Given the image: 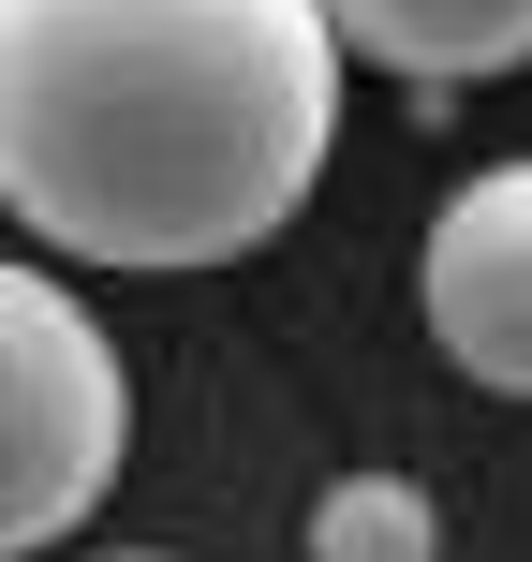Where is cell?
<instances>
[{"label":"cell","instance_id":"cell-6","mask_svg":"<svg viewBox=\"0 0 532 562\" xmlns=\"http://www.w3.org/2000/svg\"><path fill=\"white\" fill-rule=\"evenodd\" d=\"M104 562H163V548H104Z\"/></svg>","mask_w":532,"mask_h":562},{"label":"cell","instance_id":"cell-3","mask_svg":"<svg viewBox=\"0 0 532 562\" xmlns=\"http://www.w3.org/2000/svg\"><path fill=\"white\" fill-rule=\"evenodd\" d=\"M415 296H429V340H444L459 385L532 400V164H488L429 207Z\"/></svg>","mask_w":532,"mask_h":562},{"label":"cell","instance_id":"cell-1","mask_svg":"<svg viewBox=\"0 0 532 562\" xmlns=\"http://www.w3.org/2000/svg\"><path fill=\"white\" fill-rule=\"evenodd\" d=\"M326 0H0V207L59 267H237L340 148Z\"/></svg>","mask_w":532,"mask_h":562},{"label":"cell","instance_id":"cell-2","mask_svg":"<svg viewBox=\"0 0 532 562\" xmlns=\"http://www.w3.org/2000/svg\"><path fill=\"white\" fill-rule=\"evenodd\" d=\"M118 445H134V385H118L104 311L0 252V562L89 533L118 488Z\"/></svg>","mask_w":532,"mask_h":562},{"label":"cell","instance_id":"cell-4","mask_svg":"<svg viewBox=\"0 0 532 562\" xmlns=\"http://www.w3.org/2000/svg\"><path fill=\"white\" fill-rule=\"evenodd\" d=\"M340 45L370 75H399L415 104H459L488 75H532V0H326Z\"/></svg>","mask_w":532,"mask_h":562},{"label":"cell","instance_id":"cell-5","mask_svg":"<svg viewBox=\"0 0 532 562\" xmlns=\"http://www.w3.org/2000/svg\"><path fill=\"white\" fill-rule=\"evenodd\" d=\"M310 562H444V518H429L415 474H326L310 488Z\"/></svg>","mask_w":532,"mask_h":562}]
</instances>
